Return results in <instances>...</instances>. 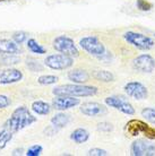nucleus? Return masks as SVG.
Listing matches in <instances>:
<instances>
[{
    "instance_id": "obj_10",
    "label": "nucleus",
    "mask_w": 155,
    "mask_h": 156,
    "mask_svg": "<svg viewBox=\"0 0 155 156\" xmlns=\"http://www.w3.org/2000/svg\"><path fill=\"white\" fill-rule=\"evenodd\" d=\"M124 90L129 98H134L136 101L146 100L148 96L147 87L140 82H128L124 86Z\"/></svg>"
},
{
    "instance_id": "obj_34",
    "label": "nucleus",
    "mask_w": 155,
    "mask_h": 156,
    "mask_svg": "<svg viewBox=\"0 0 155 156\" xmlns=\"http://www.w3.org/2000/svg\"><path fill=\"white\" fill-rule=\"evenodd\" d=\"M10 1H16V0H0V2H10Z\"/></svg>"
},
{
    "instance_id": "obj_33",
    "label": "nucleus",
    "mask_w": 155,
    "mask_h": 156,
    "mask_svg": "<svg viewBox=\"0 0 155 156\" xmlns=\"http://www.w3.org/2000/svg\"><path fill=\"white\" fill-rule=\"evenodd\" d=\"M23 154H25L23 147H18V148H15L12 152V155L13 156H20V155H23Z\"/></svg>"
},
{
    "instance_id": "obj_5",
    "label": "nucleus",
    "mask_w": 155,
    "mask_h": 156,
    "mask_svg": "<svg viewBox=\"0 0 155 156\" xmlns=\"http://www.w3.org/2000/svg\"><path fill=\"white\" fill-rule=\"evenodd\" d=\"M52 47L57 52L76 58L79 55V50L75 44L74 40L68 35H58L52 41Z\"/></svg>"
},
{
    "instance_id": "obj_30",
    "label": "nucleus",
    "mask_w": 155,
    "mask_h": 156,
    "mask_svg": "<svg viewBox=\"0 0 155 156\" xmlns=\"http://www.w3.org/2000/svg\"><path fill=\"white\" fill-rule=\"evenodd\" d=\"M96 129L99 131H101V133H111L113 130V125L112 123H110V122H100V123H97L96 126Z\"/></svg>"
},
{
    "instance_id": "obj_7",
    "label": "nucleus",
    "mask_w": 155,
    "mask_h": 156,
    "mask_svg": "<svg viewBox=\"0 0 155 156\" xmlns=\"http://www.w3.org/2000/svg\"><path fill=\"white\" fill-rule=\"evenodd\" d=\"M79 45L84 51H86L88 55H93V57H101L106 52L105 47L101 40L95 35H88L84 36L83 39L79 41Z\"/></svg>"
},
{
    "instance_id": "obj_17",
    "label": "nucleus",
    "mask_w": 155,
    "mask_h": 156,
    "mask_svg": "<svg viewBox=\"0 0 155 156\" xmlns=\"http://www.w3.org/2000/svg\"><path fill=\"white\" fill-rule=\"evenodd\" d=\"M51 109H52V105L42 100H36L31 104L32 112L36 115H48L51 112Z\"/></svg>"
},
{
    "instance_id": "obj_36",
    "label": "nucleus",
    "mask_w": 155,
    "mask_h": 156,
    "mask_svg": "<svg viewBox=\"0 0 155 156\" xmlns=\"http://www.w3.org/2000/svg\"><path fill=\"white\" fill-rule=\"evenodd\" d=\"M0 53H1V52H0Z\"/></svg>"
},
{
    "instance_id": "obj_29",
    "label": "nucleus",
    "mask_w": 155,
    "mask_h": 156,
    "mask_svg": "<svg viewBox=\"0 0 155 156\" xmlns=\"http://www.w3.org/2000/svg\"><path fill=\"white\" fill-rule=\"evenodd\" d=\"M27 68L30 69L33 73H36V71H42L43 70V66L39 61H35V60H32V59H28L26 62Z\"/></svg>"
},
{
    "instance_id": "obj_13",
    "label": "nucleus",
    "mask_w": 155,
    "mask_h": 156,
    "mask_svg": "<svg viewBox=\"0 0 155 156\" xmlns=\"http://www.w3.org/2000/svg\"><path fill=\"white\" fill-rule=\"evenodd\" d=\"M79 111L86 117L92 118L102 117L108 113V109L99 102H84L83 104H81Z\"/></svg>"
},
{
    "instance_id": "obj_24",
    "label": "nucleus",
    "mask_w": 155,
    "mask_h": 156,
    "mask_svg": "<svg viewBox=\"0 0 155 156\" xmlns=\"http://www.w3.org/2000/svg\"><path fill=\"white\" fill-rule=\"evenodd\" d=\"M140 114L150 123L155 125V108H144Z\"/></svg>"
},
{
    "instance_id": "obj_23",
    "label": "nucleus",
    "mask_w": 155,
    "mask_h": 156,
    "mask_svg": "<svg viewBox=\"0 0 155 156\" xmlns=\"http://www.w3.org/2000/svg\"><path fill=\"white\" fill-rule=\"evenodd\" d=\"M59 78L54 75H42L38 78V83L40 85L48 86V85H53L56 83H58Z\"/></svg>"
},
{
    "instance_id": "obj_14",
    "label": "nucleus",
    "mask_w": 155,
    "mask_h": 156,
    "mask_svg": "<svg viewBox=\"0 0 155 156\" xmlns=\"http://www.w3.org/2000/svg\"><path fill=\"white\" fill-rule=\"evenodd\" d=\"M24 75L22 70L8 67L5 69H0V85H12L20 83L23 79Z\"/></svg>"
},
{
    "instance_id": "obj_11",
    "label": "nucleus",
    "mask_w": 155,
    "mask_h": 156,
    "mask_svg": "<svg viewBox=\"0 0 155 156\" xmlns=\"http://www.w3.org/2000/svg\"><path fill=\"white\" fill-rule=\"evenodd\" d=\"M132 67L139 73L151 74L155 69V59L148 53H143L132 60Z\"/></svg>"
},
{
    "instance_id": "obj_3",
    "label": "nucleus",
    "mask_w": 155,
    "mask_h": 156,
    "mask_svg": "<svg viewBox=\"0 0 155 156\" xmlns=\"http://www.w3.org/2000/svg\"><path fill=\"white\" fill-rule=\"evenodd\" d=\"M126 131L132 137H137L139 135L145 136L150 140L155 139V128L147 125L138 119H132L126 123Z\"/></svg>"
},
{
    "instance_id": "obj_16",
    "label": "nucleus",
    "mask_w": 155,
    "mask_h": 156,
    "mask_svg": "<svg viewBox=\"0 0 155 156\" xmlns=\"http://www.w3.org/2000/svg\"><path fill=\"white\" fill-rule=\"evenodd\" d=\"M67 77L69 80H71L75 84H84V83L88 82L89 79V74L85 69H81V68H76L70 70L67 75Z\"/></svg>"
},
{
    "instance_id": "obj_18",
    "label": "nucleus",
    "mask_w": 155,
    "mask_h": 156,
    "mask_svg": "<svg viewBox=\"0 0 155 156\" xmlns=\"http://www.w3.org/2000/svg\"><path fill=\"white\" fill-rule=\"evenodd\" d=\"M51 126L53 127L54 129H62L67 127L70 122V115L66 114L65 112L60 111L59 113H56L53 117L51 118Z\"/></svg>"
},
{
    "instance_id": "obj_8",
    "label": "nucleus",
    "mask_w": 155,
    "mask_h": 156,
    "mask_svg": "<svg viewBox=\"0 0 155 156\" xmlns=\"http://www.w3.org/2000/svg\"><path fill=\"white\" fill-rule=\"evenodd\" d=\"M104 103L110 108H113L127 115H135L136 113L135 108L132 106V103H129L127 98H124V96H120V95L108 96L104 98Z\"/></svg>"
},
{
    "instance_id": "obj_35",
    "label": "nucleus",
    "mask_w": 155,
    "mask_h": 156,
    "mask_svg": "<svg viewBox=\"0 0 155 156\" xmlns=\"http://www.w3.org/2000/svg\"><path fill=\"white\" fill-rule=\"evenodd\" d=\"M154 36H155V33H154Z\"/></svg>"
},
{
    "instance_id": "obj_9",
    "label": "nucleus",
    "mask_w": 155,
    "mask_h": 156,
    "mask_svg": "<svg viewBox=\"0 0 155 156\" xmlns=\"http://www.w3.org/2000/svg\"><path fill=\"white\" fill-rule=\"evenodd\" d=\"M130 155L132 156H154L155 144H152L150 139L139 138L136 139L130 145Z\"/></svg>"
},
{
    "instance_id": "obj_26",
    "label": "nucleus",
    "mask_w": 155,
    "mask_h": 156,
    "mask_svg": "<svg viewBox=\"0 0 155 156\" xmlns=\"http://www.w3.org/2000/svg\"><path fill=\"white\" fill-rule=\"evenodd\" d=\"M43 153V147L39 144L32 145L31 147H28L27 151L25 152L26 156H40Z\"/></svg>"
},
{
    "instance_id": "obj_1",
    "label": "nucleus",
    "mask_w": 155,
    "mask_h": 156,
    "mask_svg": "<svg viewBox=\"0 0 155 156\" xmlns=\"http://www.w3.org/2000/svg\"><path fill=\"white\" fill-rule=\"evenodd\" d=\"M38 121V118L32 113L25 105H20L13 111L12 115L4 122L2 128L12 131L14 135L18 131L30 127Z\"/></svg>"
},
{
    "instance_id": "obj_22",
    "label": "nucleus",
    "mask_w": 155,
    "mask_h": 156,
    "mask_svg": "<svg viewBox=\"0 0 155 156\" xmlns=\"http://www.w3.org/2000/svg\"><path fill=\"white\" fill-rule=\"evenodd\" d=\"M13 137H14V133L12 131H9L5 128H1V130H0V152L6 148V146L13 139Z\"/></svg>"
},
{
    "instance_id": "obj_32",
    "label": "nucleus",
    "mask_w": 155,
    "mask_h": 156,
    "mask_svg": "<svg viewBox=\"0 0 155 156\" xmlns=\"http://www.w3.org/2000/svg\"><path fill=\"white\" fill-rule=\"evenodd\" d=\"M12 104V100L9 98V96L0 94V109H6Z\"/></svg>"
},
{
    "instance_id": "obj_27",
    "label": "nucleus",
    "mask_w": 155,
    "mask_h": 156,
    "mask_svg": "<svg viewBox=\"0 0 155 156\" xmlns=\"http://www.w3.org/2000/svg\"><path fill=\"white\" fill-rule=\"evenodd\" d=\"M27 37H28V34H27L26 32H24V31H17L15 32L14 34H13L12 36V39L15 41L17 44H23L24 42H26Z\"/></svg>"
},
{
    "instance_id": "obj_15",
    "label": "nucleus",
    "mask_w": 155,
    "mask_h": 156,
    "mask_svg": "<svg viewBox=\"0 0 155 156\" xmlns=\"http://www.w3.org/2000/svg\"><path fill=\"white\" fill-rule=\"evenodd\" d=\"M0 52L4 55H20L23 51L20 44H17L13 39H0Z\"/></svg>"
},
{
    "instance_id": "obj_20",
    "label": "nucleus",
    "mask_w": 155,
    "mask_h": 156,
    "mask_svg": "<svg viewBox=\"0 0 155 156\" xmlns=\"http://www.w3.org/2000/svg\"><path fill=\"white\" fill-rule=\"evenodd\" d=\"M26 45L27 49L31 51L32 53H35V55H42L44 53H47V49L44 47H42L38 41L35 39H28L26 41Z\"/></svg>"
},
{
    "instance_id": "obj_31",
    "label": "nucleus",
    "mask_w": 155,
    "mask_h": 156,
    "mask_svg": "<svg viewBox=\"0 0 155 156\" xmlns=\"http://www.w3.org/2000/svg\"><path fill=\"white\" fill-rule=\"evenodd\" d=\"M87 155L89 156H108L109 153L105 151V149H102V148H97V147H95V148H91L87 152Z\"/></svg>"
},
{
    "instance_id": "obj_6",
    "label": "nucleus",
    "mask_w": 155,
    "mask_h": 156,
    "mask_svg": "<svg viewBox=\"0 0 155 156\" xmlns=\"http://www.w3.org/2000/svg\"><path fill=\"white\" fill-rule=\"evenodd\" d=\"M44 66L52 70H66L74 66V58L63 53L50 55L44 59Z\"/></svg>"
},
{
    "instance_id": "obj_25",
    "label": "nucleus",
    "mask_w": 155,
    "mask_h": 156,
    "mask_svg": "<svg viewBox=\"0 0 155 156\" xmlns=\"http://www.w3.org/2000/svg\"><path fill=\"white\" fill-rule=\"evenodd\" d=\"M20 62V58L17 55H6L1 58V63L5 66H12Z\"/></svg>"
},
{
    "instance_id": "obj_2",
    "label": "nucleus",
    "mask_w": 155,
    "mask_h": 156,
    "mask_svg": "<svg viewBox=\"0 0 155 156\" xmlns=\"http://www.w3.org/2000/svg\"><path fill=\"white\" fill-rule=\"evenodd\" d=\"M99 88L96 86H88L84 84H65L56 86L52 90L53 95L60 96H75V98H89L96 95Z\"/></svg>"
},
{
    "instance_id": "obj_19",
    "label": "nucleus",
    "mask_w": 155,
    "mask_h": 156,
    "mask_svg": "<svg viewBox=\"0 0 155 156\" xmlns=\"http://www.w3.org/2000/svg\"><path fill=\"white\" fill-rule=\"evenodd\" d=\"M70 139L76 143V144H84L89 139V133L88 130L85 128H77L70 135Z\"/></svg>"
},
{
    "instance_id": "obj_28",
    "label": "nucleus",
    "mask_w": 155,
    "mask_h": 156,
    "mask_svg": "<svg viewBox=\"0 0 155 156\" xmlns=\"http://www.w3.org/2000/svg\"><path fill=\"white\" fill-rule=\"evenodd\" d=\"M136 7L140 12H150L153 8V5L147 0H137L136 1Z\"/></svg>"
},
{
    "instance_id": "obj_12",
    "label": "nucleus",
    "mask_w": 155,
    "mask_h": 156,
    "mask_svg": "<svg viewBox=\"0 0 155 156\" xmlns=\"http://www.w3.org/2000/svg\"><path fill=\"white\" fill-rule=\"evenodd\" d=\"M81 104V100L75 96H60V95H54L52 98L51 105L57 111H66L73 108H76Z\"/></svg>"
},
{
    "instance_id": "obj_21",
    "label": "nucleus",
    "mask_w": 155,
    "mask_h": 156,
    "mask_svg": "<svg viewBox=\"0 0 155 156\" xmlns=\"http://www.w3.org/2000/svg\"><path fill=\"white\" fill-rule=\"evenodd\" d=\"M96 80L103 83H110L114 80V76L111 71L108 70H95L92 75Z\"/></svg>"
},
{
    "instance_id": "obj_4",
    "label": "nucleus",
    "mask_w": 155,
    "mask_h": 156,
    "mask_svg": "<svg viewBox=\"0 0 155 156\" xmlns=\"http://www.w3.org/2000/svg\"><path fill=\"white\" fill-rule=\"evenodd\" d=\"M124 41L135 47L136 49L142 51H148L153 49L155 45L154 40L150 37V36H146L142 34V33H138V32H134V31H128L126 32L124 35Z\"/></svg>"
}]
</instances>
